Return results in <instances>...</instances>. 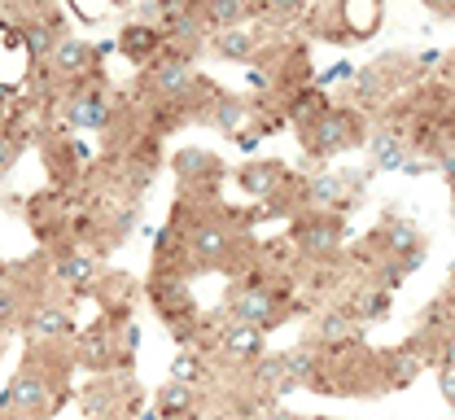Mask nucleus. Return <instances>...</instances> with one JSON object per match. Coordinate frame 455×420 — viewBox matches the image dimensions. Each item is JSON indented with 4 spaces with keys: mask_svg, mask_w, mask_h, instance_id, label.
<instances>
[{
    "mask_svg": "<svg viewBox=\"0 0 455 420\" xmlns=\"http://www.w3.org/2000/svg\"><path fill=\"white\" fill-rule=\"evenodd\" d=\"M443 394H447V403L455 408V372L451 368H443Z\"/></svg>",
    "mask_w": 455,
    "mask_h": 420,
    "instance_id": "23",
    "label": "nucleus"
},
{
    "mask_svg": "<svg viewBox=\"0 0 455 420\" xmlns=\"http://www.w3.org/2000/svg\"><path fill=\"white\" fill-rule=\"evenodd\" d=\"M118 44V53L127 61H136V66H149V61L158 58L163 49H167V36L158 31V27H140V22H127L123 27V36L114 40Z\"/></svg>",
    "mask_w": 455,
    "mask_h": 420,
    "instance_id": "11",
    "label": "nucleus"
},
{
    "mask_svg": "<svg viewBox=\"0 0 455 420\" xmlns=\"http://www.w3.org/2000/svg\"><path fill=\"white\" fill-rule=\"evenodd\" d=\"M206 351H180L175 355V363H171V381H180V385H211L215 381V372L206 368V360H202Z\"/></svg>",
    "mask_w": 455,
    "mask_h": 420,
    "instance_id": "18",
    "label": "nucleus"
},
{
    "mask_svg": "<svg viewBox=\"0 0 455 420\" xmlns=\"http://www.w3.org/2000/svg\"><path fill=\"white\" fill-rule=\"evenodd\" d=\"M298 131H302V149L311 158H333V154H346V149H355V145L368 140L359 110H346V106H329L320 119L298 127Z\"/></svg>",
    "mask_w": 455,
    "mask_h": 420,
    "instance_id": "1",
    "label": "nucleus"
},
{
    "mask_svg": "<svg viewBox=\"0 0 455 420\" xmlns=\"http://www.w3.org/2000/svg\"><path fill=\"white\" fill-rule=\"evenodd\" d=\"M254 9L245 4V0H215V4H197V18H202V27L206 31H236L245 18H250Z\"/></svg>",
    "mask_w": 455,
    "mask_h": 420,
    "instance_id": "14",
    "label": "nucleus"
},
{
    "mask_svg": "<svg viewBox=\"0 0 455 420\" xmlns=\"http://www.w3.org/2000/svg\"><path fill=\"white\" fill-rule=\"evenodd\" d=\"M193 408H197V390L193 385H180V381H167L158 385V420H193Z\"/></svg>",
    "mask_w": 455,
    "mask_h": 420,
    "instance_id": "15",
    "label": "nucleus"
},
{
    "mask_svg": "<svg viewBox=\"0 0 455 420\" xmlns=\"http://www.w3.org/2000/svg\"><path fill=\"white\" fill-rule=\"evenodd\" d=\"M22 149H27V127H18L13 119H4V127H0V180L18 167Z\"/></svg>",
    "mask_w": 455,
    "mask_h": 420,
    "instance_id": "20",
    "label": "nucleus"
},
{
    "mask_svg": "<svg viewBox=\"0 0 455 420\" xmlns=\"http://www.w3.org/2000/svg\"><path fill=\"white\" fill-rule=\"evenodd\" d=\"M27 294L18 289V281H13V272L0 263V333H13L22 320H27Z\"/></svg>",
    "mask_w": 455,
    "mask_h": 420,
    "instance_id": "13",
    "label": "nucleus"
},
{
    "mask_svg": "<svg viewBox=\"0 0 455 420\" xmlns=\"http://www.w3.org/2000/svg\"><path fill=\"white\" fill-rule=\"evenodd\" d=\"M254 420H302V416H293V412H289V408H281V403H267V408H263Z\"/></svg>",
    "mask_w": 455,
    "mask_h": 420,
    "instance_id": "22",
    "label": "nucleus"
},
{
    "mask_svg": "<svg viewBox=\"0 0 455 420\" xmlns=\"http://www.w3.org/2000/svg\"><path fill=\"white\" fill-rule=\"evenodd\" d=\"M61 119L66 127H79V131H106L118 115V101H114V92L106 88V79L101 75H88L84 83H75V88H66L61 92Z\"/></svg>",
    "mask_w": 455,
    "mask_h": 420,
    "instance_id": "2",
    "label": "nucleus"
},
{
    "mask_svg": "<svg viewBox=\"0 0 455 420\" xmlns=\"http://www.w3.org/2000/svg\"><path fill=\"white\" fill-rule=\"evenodd\" d=\"M338 22H341V36H346V40H368V36L377 31V22H381V9H377V4H368V9L341 4Z\"/></svg>",
    "mask_w": 455,
    "mask_h": 420,
    "instance_id": "17",
    "label": "nucleus"
},
{
    "mask_svg": "<svg viewBox=\"0 0 455 420\" xmlns=\"http://www.w3.org/2000/svg\"><path fill=\"white\" fill-rule=\"evenodd\" d=\"M149 298L158 306V315L167 320V329L197 320V302H193V289L184 285V276H154L149 281Z\"/></svg>",
    "mask_w": 455,
    "mask_h": 420,
    "instance_id": "9",
    "label": "nucleus"
},
{
    "mask_svg": "<svg viewBox=\"0 0 455 420\" xmlns=\"http://www.w3.org/2000/svg\"><path fill=\"white\" fill-rule=\"evenodd\" d=\"M215 355L224 363H232V368H254L267 355V333L250 329V324H224L215 333Z\"/></svg>",
    "mask_w": 455,
    "mask_h": 420,
    "instance_id": "8",
    "label": "nucleus"
},
{
    "mask_svg": "<svg viewBox=\"0 0 455 420\" xmlns=\"http://www.w3.org/2000/svg\"><path fill=\"white\" fill-rule=\"evenodd\" d=\"M49 263H53V285H61V289L92 294V289H97V281H101L97 254H88L84 245H75L70 237L49 250Z\"/></svg>",
    "mask_w": 455,
    "mask_h": 420,
    "instance_id": "4",
    "label": "nucleus"
},
{
    "mask_svg": "<svg viewBox=\"0 0 455 420\" xmlns=\"http://www.w3.org/2000/svg\"><path fill=\"white\" fill-rule=\"evenodd\" d=\"M175 176H180L184 197L193 193V206H197V202H211L215 197V188L224 180V162L211 149H180L175 154Z\"/></svg>",
    "mask_w": 455,
    "mask_h": 420,
    "instance_id": "5",
    "label": "nucleus"
},
{
    "mask_svg": "<svg viewBox=\"0 0 455 420\" xmlns=\"http://www.w3.org/2000/svg\"><path fill=\"white\" fill-rule=\"evenodd\" d=\"M350 88H355V97H359V106H381V97H386V79H381V70H372V66H363V70H355V79H350Z\"/></svg>",
    "mask_w": 455,
    "mask_h": 420,
    "instance_id": "21",
    "label": "nucleus"
},
{
    "mask_svg": "<svg viewBox=\"0 0 455 420\" xmlns=\"http://www.w3.org/2000/svg\"><path fill=\"white\" fill-rule=\"evenodd\" d=\"M250 119V101H241V97H228L220 92L215 97V106H211V127H220V131H232V136H241V127Z\"/></svg>",
    "mask_w": 455,
    "mask_h": 420,
    "instance_id": "16",
    "label": "nucleus"
},
{
    "mask_svg": "<svg viewBox=\"0 0 455 420\" xmlns=\"http://www.w3.org/2000/svg\"><path fill=\"white\" fill-rule=\"evenodd\" d=\"M236 184H241L250 197H263V206L276 202L289 188H298V180L289 176V167L276 162V158H267V162H245V167L236 171Z\"/></svg>",
    "mask_w": 455,
    "mask_h": 420,
    "instance_id": "10",
    "label": "nucleus"
},
{
    "mask_svg": "<svg viewBox=\"0 0 455 420\" xmlns=\"http://www.w3.org/2000/svg\"><path fill=\"white\" fill-rule=\"evenodd\" d=\"M22 333H27V346H61L70 333H75V320L70 311L53 302V294L27 306V320H22Z\"/></svg>",
    "mask_w": 455,
    "mask_h": 420,
    "instance_id": "6",
    "label": "nucleus"
},
{
    "mask_svg": "<svg viewBox=\"0 0 455 420\" xmlns=\"http://www.w3.org/2000/svg\"><path fill=\"white\" fill-rule=\"evenodd\" d=\"M49 66H53V79L61 83V92L66 88H75V83H84L88 75H97L101 66H97V44H88L84 36H66L61 44L53 49V58H49Z\"/></svg>",
    "mask_w": 455,
    "mask_h": 420,
    "instance_id": "7",
    "label": "nucleus"
},
{
    "mask_svg": "<svg viewBox=\"0 0 455 420\" xmlns=\"http://www.w3.org/2000/svg\"><path fill=\"white\" fill-rule=\"evenodd\" d=\"M368 154H372V167L403 171V162H407V154H411V140H407L403 127H377V131L368 136Z\"/></svg>",
    "mask_w": 455,
    "mask_h": 420,
    "instance_id": "12",
    "label": "nucleus"
},
{
    "mask_svg": "<svg viewBox=\"0 0 455 420\" xmlns=\"http://www.w3.org/2000/svg\"><path fill=\"white\" fill-rule=\"evenodd\" d=\"M341 245V219L338 215H320L307 210L302 219H293V250L307 263H333Z\"/></svg>",
    "mask_w": 455,
    "mask_h": 420,
    "instance_id": "3",
    "label": "nucleus"
},
{
    "mask_svg": "<svg viewBox=\"0 0 455 420\" xmlns=\"http://www.w3.org/2000/svg\"><path fill=\"white\" fill-rule=\"evenodd\" d=\"M215 53L228 61H254L259 58V36L254 31H245V27H236V31H220L215 36Z\"/></svg>",
    "mask_w": 455,
    "mask_h": 420,
    "instance_id": "19",
    "label": "nucleus"
}]
</instances>
